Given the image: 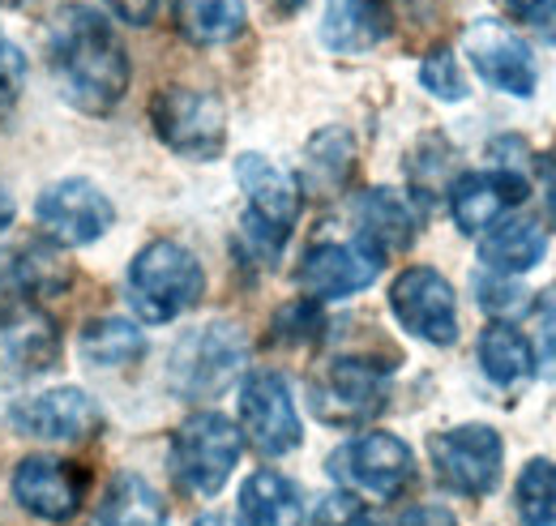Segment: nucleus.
Returning <instances> with one entry per match:
<instances>
[{
	"instance_id": "a211bd4d",
	"label": "nucleus",
	"mask_w": 556,
	"mask_h": 526,
	"mask_svg": "<svg viewBox=\"0 0 556 526\" xmlns=\"http://www.w3.org/2000/svg\"><path fill=\"white\" fill-rule=\"evenodd\" d=\"M56 322L35 304H13L0 313V360L13 373H39L56 364Z\"/></svg>"
},
{
	"instance_id": "58836bf2",
	"label": "nucleus",
	"mask_w": 556,
	"mask_h": 526,
	"mask_svg": "<svg viewBox=\"0 0 556 526\" xmlns=\"http://www.w3.org/2000/svg\"><path fill=\"white\" fill-rule=\"evenodd\" d=\"M0 4H4V9H13V4H26V0H0Z\"/></svg>"
},
{
	"instance_id": "ddd939ff",
	"label": "nucleus",
	"mask_w": 556,
	"mask_h": 526,
	"mask_svg": "<svg viewBox=\"0 0 556 526\" xmlns=\"http://www.w3.org/2000/svg\"><path fill=\"white\" fill-rule=\"evenodd\" d=\"M35 218L61 245H94L112 227L116 210H112V201L103 198L90 180H77L73 176V180H56L52 189L39 193Z\"/></svg>"
},
{
	"instance_id": "c756f323",
	"label": "nucleus",
	"mask_w": 556,
	"mask_h": 526,
	"mask_svg": "<svg viewBox=\"0 0 556 526\" xmlns=\"http://www.w3.org/2000/svg\"><path fill=\"white\" fill-rule=\"evenodd\" d=\"M22 82H26V57L17 52V43H9L0 35V121L13 112V103L22 95Z\"/></svg>"
},
{
	"instance_id": "b1692460",
	"label": "nucleus",
	"mask_w": 556,
	"mask_h": 526,
	"mask_svg": "<svg viewBox=\"0 0 556 526\" xmlns=\"http://www.w3.org/2000/svg\"><path fill=\"white\" fill-rule=\"evenodd\" d=\"M386 35V9L381 0H330L321 39L339 52H364Z\"/></svg>"
},
{
	"instance_id": "473e14b6",
	"label": "nucleus",
	"mask_w": 556,
	"mask_h": 526,
	"mask_svg": "<svg viewBox=\"0 0 556 526\" xmlns=\"http://www.w3.org/2000/svg\"><path fill=\"white\" fill-rule=\"evenodd\" d=\"M317 326H321V317H317L313 304H287L282 317H278V334H287L291 342H300L308 329H317Z\"/></svg>"
},
{
	"instance_id": "bb28decb",
	"label": "nucleus",
	"mask_w": 556,
	"mask_h": 526,
	"mask_svg": "<svg viewBox=\"0 0 556 526\" xmlns=\"http://www.w3.org/2000/svg\"><path fill=\"white\" fill-rule=\"evenodd\" d=\"M146 351V338L134 322L125 317H103L81 329V360L99 368H125Z\"/></svg>"
},
{
	"instance_id": "4468645a",
	"label": "nucleus",
	"mask_w": 556,
	"mask_h": 526,
	"mask_svg": "<svg viewBox=\"0 0 556 526\" xmlns=\"http://www.w3.org/2000/svg\"><path fill=\"white\" fill-rule=\"evenodd\" d=\"M9 424L17 433L35 437V441H81L103 424V415H99V402L86 390L61 386V390H48V394L17 402Z\"/></svg>"
},
{
	"instance_id": "20e7f679",
	"label": "nucleus",
	"mask_w": 556,
	"mask_h": 526,
	"mask_svg": "<svg viewBox=\"0 0 556 526\" xmlns=\"http://www.w3.org/2000/svg\"><path fill=\"white\" fill-rule=\"evenodd\" d=\"M244 334L231 326V322H210V326L189 329L176 347H172V360H167V381L180 398H214L223 394L240 368H244Z\"/></svg>"
},
{
	"instance_id": "f257e3e1",
	"label": "nucleus",
	"mask_w": 556,
	"mask_h": 526,
	"mask_svg": "<svg viewBox=\"0 0 556 526\" xmlns=\"http://www.w3.org/2000/svg\"><path fill=\"white\" fill-rule=\"evenodd\" d=\"M48 65L65 99L81 112H112L129 90V52L99 9L70 4L56 13L48 35Z\"/></svg>"
},
{
	"instance_id": "f03ea898",
	"label": "nucleus",
	"mask_w": 556,
	"mask_h": 526,
	"mask_svg": "<svg viewBox=\"0 0 556 526\" xmlns=\"http://www.w3.org/2000/svg\"><path fill=\"white\" fill-rule=\"evenodd\" d=\"M202 291H206L202 262L176 240L146 245L129 265V304L138 309V317L154 326L176 322L185 309L202 300Z\"/></svg>"
},
{
	"instance_id": "f8f14e48",
	"label": "nucleus",
	"mask_w": 556,
	"mask_h": 526,
	"mask_svg": "<svg viewBox=\"0 0 556 526\" xmlns=\"http://www.w3.org/2000/svg\"><path fill=\"white\" fill-rule=\"evenodd\" d=\"M330 471L339 479L355 484V488L390 501V497H399L412 484L416 459H412V450L394 433H368V437H355L351 446H343L330 459Z\"/></svg>"
},
{
	"instance_id": "f704fd0d",
	"label": "nucleus",
	"mask_w": 556,
	"mask_h": 526,
	"mask_svg": "<svg viewBox=\"0 0 556 526\" xmlns=\"http://www.w3.org/2000/svg\"><path fill=\"white\" fill-rule=\"evenodd\" d=\"M394 526H454V514L445 505H412L394 518Z\"/></svg>"
},
{
	"instance_id": "e433bc0d",
	"label": "nucleus",
	"mask_w": 556,
	"mask_h": 526,
	"mask_svg": "<svg viewBox=\"0 0 556 526\" xmlns=\"http://www.w3.org/2000/svg\"><path fill=\"white\" fill-rule=\"evenodd\" d=\"M544 180H548V198H544V210H548V223L556 227V159H544Z\"/></svg>"
},
{
	"instance_id": "0eeeda50",
	"label": "nucleus",
	"mask_w": 556,
	"mask_h": 526,
	"mask_svg": "<svg viewBox=\"0 0 556 526\" xmlns=\"http://www.w3.org/2000/svg\"><path fill=\"white\" fill-rule=\"evenodd\" d=\"M308 398L326 424H364L390 402V368L368 355H343L313 381Z\"/></svg>"
},
{
	"instance_id": "7ed1b4c3",
	"label": "nucleus",
	"mask_w": 556,
	"mask_h": 526,
	"mask_svg": "<svg viewBox=\"0 0 556 526\" xmlns=\"http://www.w3.org/2000/svg\"><path fill=\"white\" fill-rule=\"evenodd\" d=\"M240 450H244V437L227 415L193 411L172 437V475L180 479L185 492L214 497L231 479Z\"/></svg>"
},
{
	"instance_id": "1a4fd4ad",
	"label": "nucleus",
	"mask_w": 556,
	"mask_h": 526,
	"mask_svg": "<svg viewBox=\"0 0 556 526\" xmlns=\"http://www.w3.org/2000/svg\"><path fill=\"white\" fill-rule=\"evenodd\" d=\"M390 309L399 317V326L407 334H416L432 347H450L458 342V300H454V287L428 270V265H416V270H403L390 287Z\"/></svg>"
},
{
	"instance_id": "5701e85b",
	"label": "nucleus",
	"mask_w": 556,
	"mask_h": 526,
	"mask_svg": "<svg viewBox=\"0 0 556 526\" xmlns=\"http://www.w3.org/2000/svg\"><path fill=\"white\" fill-rule=\"evenodd\" d=\"M94 526H167V501L141 475L125 471L112 479V488L94 514Z\"/></svg>"
},
{
	"instance_id": "9b49d317",
	"label": "nucleus",
	"mask_w": 556,
	"mask_h": 526,
	"mask_svg": "<svg viewBox=\"0 0 556 526\" xmlns=\"http://www.w3.org/2000/svg\"><path fill=\"white\" fill-rule=\"evenodd\" d=\"M240 424H244L249 441L270 459L291 454L300 446V437H304L295 402H291V386L278 373H253L244 381V390H240Z\"/></svg>"
},
{
	"instance_id": "2eb2a0df",
	"label": "nucleus",
	"mask_w": 556,
	"mask_h": 526,
	"mask_svg": "<svg viewBox=\"0 0 556 526\" xmlns=\"http://www.w3.org/2000/svg\"><path fill=\"white\" fill-rule=\"evenodd\" d=\"M467 61L488 86L505 90V95H535V57L531 48L501 22H476L467 30Z\"/></svg>"
},
{
	"instance_id": "9d476101",
	"label": "nucleus",
	"mask_w": 556,
	"mask_h": 526,
	"mask_svg": "<svg viewBox=\"0 0 556 526\" xmlns=\"http://www.w3.org/2000/svg\"><path fill=\"white\" fill-rule=\"evenodd\" d=\"M13 501L43 523H70L86 501V475L70 459L30 454L13 471Z\"/></svg>"
},
{
	"instance_id": "412c9836",
	"label": "nucleus",
	"mask_w": 556,
	"mask_h": 526,
	"mask_svg": "<svg viewBox=\"0 0 556 526\" xmlns=\"http://www.w3.org/2000/svg\"><path fill=\"white\" fill-rule=\"evenodd\" d=\"M70 283V265L61 253H52L48 245H26L17 249L9 262H4V274H0V287L9 296H17L22 304L30 300H48L52 291H61Z\"/></svg>"
},
{
	"instance_id": "393cba45",
	"label": "nucleus",
	"mask_w": 556,
	"mask_h": 526,
	"mask_svg": "<svg viewBox=\"0 0 556 526\" xmlns=\"http://www.w3.org/2000/svg\"><path fill=\"white\" fill-rule=\"evenodd\" d=\"M480 368L496 386H518V381H527L535 373V351L514 326L492 322L480 334Z\"/></svg>"
},
{
	"instance_id": "4c0bfd02",
	"label": "nucleus",
	"mask_w": 556,
	"mask_h": 526,
	"mask_svg": "<svg viewBox=\"0 0 556 526\" xmlns=\"http://www.w3.org/2000/svg\"><path fill=\"white\" fill-rule=\"evenodd\" d=\"M13 214H17V205H13V198L4 193V185H0V231L13 223Z\"/></svg>"
},
{
	"instance_id": "a878e982",
	"label": "nucleus",
	"mask_w": 556,
	"mask_h": 526,
	"mask_svg": "<svg viewBox=\"0 0 556 526\" xmlns=\"http://www.w3.org/2000/svg\"><path fill=\"white\" fill-rule=\"evenodd\" d=\"M176 22L193 43H227L244 30V0H176Z\"/></svg>"
},
{
	"instance_id": "f3484780",
	"label": "nucleus",
	"mask_w": 556,
	"mask_h": 526,
	"mask_svg": "<svg viewBox=\"0 0 556 526\" xmlns=\"http://www.w3.org/2000/svg\"><path fill=\"white\" fill-rule=\"evenodd\" d=\"M527 189H531L527 176L522 172H505V167L458 176L454 189H450V210H454L458 231H467V236L484 231L488 223H496L509 205H518L527 198Z\"/></svg>"
},
{
	"instance_id": "39448f33",
	"label": "nucleus",
	"mask_w": 556,
	"mask_h": 526,
	"mask_svg": "<svg viewBox=\"0 0 556 526\" xmlns=\"http://www.w3.org/2000/svg\"><path fill=\"white\" fill-rule=\"evenodd\" d=\"M236 180L249 198V214H244L249 245L275 262L278 249L287 245V236L295 227V218H300V185L262 154H240Z\"/></svg>"
},
{
	"instance_id": "dca6fc26",
	"label": "nucleus",
	"mask_w": 556,
	"mask_h": 526,
	"mask_svg": "<svg viewBox=\"0 0 556 526\" xmlns=\"http://www.w3.org/2000/svg\"><path fill=\"white\" fill-rule=\"evenodd\" d=\"M381 265H386V258L364 240H355V245H313L300 258L295 278H300L304 291H313L321 300H339V296L364 291L381 274Z\"/></svg>"
},
{
	"instance_id": "7c9ffc66",
	"label": "nucleus",
	"mask_w": 556,
	"mask_h": 526,
	"mask_svg": "<svg viewBox=\"0 0 556 526\" xmlns=\"http://www.w3.org/2000/svg\"><path fill=\"white\" fill-rule=\"evenodd\" d=\"M518 22L535 26V30H553L556 26V0H501Z\"/></svg>"
},
{
	"instance_id": "c9c22d12",
	"label": "nucleus",
	"mask_w": 556,
	"mask_h": 526,
	"mask_svg": "<svg viewBox=\"0 0 556 526\" xmlns=\"http://www.w3.org/2000/svg\"><path fill=\"white\" fill-rule=\"evenodd\" d=\"M108 4H112L116 17H125V22H134V26L154 22V13H159V0H108Z\"/></svg>"
},
{
	"instance_id": "72a5a7b5",
	"label": "nucleus",
	"mask_w": 556,
	"mask_h": 526,
	"mask_svg": "<svg viewBox=\"0 0 556 526\" xmlns=\"http://www.w3.org/2000/svg\"><path fill=\"white\" fill-rule=\"evenodd\" d=\"M535 326H540V342H544V355L556 368V287H548L540 296V309H535Z\"/></svg>"
},
{
	"instance_id": "6ab92c4d",
	"label": "nucleus",
	"mask_w": 556,
	"mask_h": 526,
	"mask_svg": "<svg viewBox=\"0 0 556 526\" xmlns=\"http://www.w3.org/2000/svg\"><path fill=\"white\" fill-rule=\"evenodd\" d=\"M355 227H359V240L372 245L386 258V253L412 245L416 214H412V205L399 198L394 189H368V193L355 198Z\"/></svg>"
},
{
	"instance_id": "423d86ee",
	"label": "nucleus",
	"mask_w": 556,
	"mask_h": 526,
	"mask_svg": "<svg viewBox=\"0 0 556 526\" xmlns=\"http://www.w3.org/2000/svg\"><path fill=\"white\" fill-rule=\"evenodd\" d=\"M428 454H432V466H437V479L450 492L488 497L501 484L505 446L488 424H458L450 433H437L428 441Z\"/></svg>"
},
{
	"instance_id": "4be33fe9",
	"label": "nucleus",
	"mask_w": 556,
	"mask_h": 526,
	"mask_svg": "<svg viewBox=\"0 0 556 526\" xmlns=\"http://www.w3.org/2000/svg\"><path fill=\"white\" fill-rule=\"evenodd\" d=\"M544 253H548L544 227L531 218H509L480 240V262L496 274H522V270L544 262Z\"/></svg>"
},
{
	"instance_id": "2f4dec72",
	"label": "nucleus",
	"mask_w": 556,
	"mask_h": 526,
	"mask_svg": "<svg viewBox=\"0 0 556 526\" xmlns=\"http://www.w3.org/2000/svg\"><path fill=\"white\" fill-rule=\"evenodd\" d=\"M317 526H368V518H364V505L355 497H330L321 505Z\"/></svg>"
},
{
	"instance_id": "cd10ccee",
	"label": "nucleus",
	"mask_w": 556,
	"mask_h": 526,
	"mask_svg": "<svg viewBox=\"0 0 556 526\" xmlns=\"http://www.w3.org/2000/svg\"><path fill=\"white\" fill-rule=\"evenodd\" d=\"M514 510L522 526H556V462L531 459L514 484Z\"/></svg>"
},
{
	"instance_id": "c85d7f7f",
	"label": "nucleus",
	"mask_w": 556,
	"mask_h": 526,
	"mask_svg": "<svg viewBox=\"0 0 556 526\" xmlns=\"http://www.w3.org/2000/svg\"><path fill=\"white\" fill-rule=\"evenodd\" d=\"M419 82H424V90L428 95H437L441 103H458V99H467V77H463V68L454 61V52H432L424 68H419Z\"/></svg>"
},
{
	"instance_id": "aec40b11",
	"label": "nucleus",
	"mask_w": 556,
	"mask_h": 526,
	"mask_svg": "<svg viewBox=\"0 0 556 526\" xmlns=\"http://www.w3.org/2000/svg\"><path fill=\"white\" fill-rule=\"evenodd\" d=\"M240 518L244 526H300L304 523V501L291 479L278 471H257L240 488Z\"/></svg>"
},
{
	"instance_id": "6e6552de",
	"label": "nucleus",
	"mask_w": 556,
	"mask_h": 526,
	"mask_svg": "<svg viewBox=\"0 0 556 526\" xmlns=\"http://www.w3.org/2000/svg\"><path fill=\"white\" fill-rule=\"evenodd\" d=\"M150 121L172 150H180L189 159H214L223 150L227 116H223V103L206 90H189V86L163 90L150 108Z\"/></svg>"
}]
</instances>
